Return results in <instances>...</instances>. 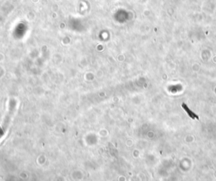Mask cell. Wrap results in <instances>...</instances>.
<instances>
[{"label": "cell", "mask_w": 216, "mask_h": 181, "mask_svg": "<svg viewBox=\"0 0 216 181\" xmlns=\"http://www.w3.org/2000/svg\"><path fill=\"white\" fill-rule=\"evenodd\" d=\"M182 106H183V107L185 108V110H186V111H187V114H188V115H189L190 116L192 117V118H196V119H198V120H199V116H198L197 115H195V114H193V112H192V111H190V110H189V109L187 108V106H186V105H185V104H183V105H182Z\"/></svg>", "instance_id": "cell-1"}]
</instances>
